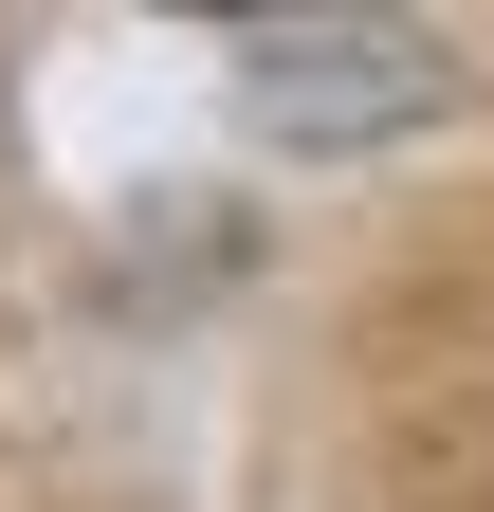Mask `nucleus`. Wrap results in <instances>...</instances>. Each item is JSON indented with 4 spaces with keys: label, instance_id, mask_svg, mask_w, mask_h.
<instances>
[{
    "label": "nucleus",
    "instance_id": "nucleus-1",
    "mask_svg": "<svg viewBox=\"0 0 494 512\" xmlns=\"http://www.w3.org/2000/svg\"><path fill=\"white\" fill-rule=\"evenodd\" d=\"M238 92L293 147H366V128L440 110V37L421 19H238Z\"/></svg>",
    "mask_w": 494,
    "mask_h": 512
}]
</instances>
